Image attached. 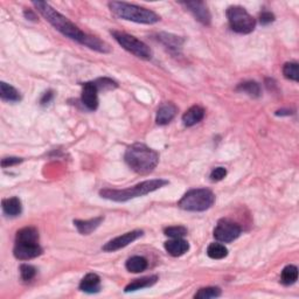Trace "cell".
Here are the masks:
<instances>
[{"label": "cell", "instance_id": "cell-1", "mask_svg": "<svg viewBox=\"0 0 299 299\" xmlns=\"http://www.w3.org/2000/svg\"><path fill=\"white\" fill-rule=\"evenodd\" d=\"M33 6L38 10V12L47 20L56 30H59L61 34L67 37L72 40L79 42V44L85 46V47L94 49L99 53L110 52V48L107 44H104L98 38L88 36L83 33L79 27L74 25L73 22L65 18L64 15L54 10L49 4L45 2H33Z\"/></svg>", "mask_w": 299, "mask_h": 299}, {"label": "cell", "instance_id": "cell-2", "mask_svg": "<svg viewBox=\"0 0 299 299\" xmlns=\"http://www.w3.org/2000/svg\"><path fill=\"white\" fill-rule=\"evenodd\" d=\"M124 159L132 171L145 176L157 168L159 154L144 144H134L127 147Z\"/></svg>", "mask_w": 299, "mask_h": 299}, {"label": "cell", "instance_id": "cell-3", "mask_svg": "<svg viewBox=\"0 0 299 299\" xmlns=\"http://www.w3.org/2000/svg\"><path fill=\"white\" fill-rule=\"evenodd\" d=\"M169 185L168 180L164 179H152V180H146L143 181L141 184H137L136 186H132L129 188L124 189H111V188H104L102 191H99V195L104 197V199L116 201V203H125L135 197L144 196L146 194L152 193L157 189L164 187V186Z\"/></svg>", "mask_w": 299, "mask_h": 299}, {"label": "cell", "instance_id": "cell-4", "mask_svg": "<svg viewBox=\"0 0 299 299\" xmlns=\"http://www.w3.org/2000/svg\"><path fill=\"white\" fill-rule=\"evenodd\" d=\"M111 12L117 15V17L129 20L138 24L152 25L160 20V17L153 11L145 7L134 5V4H127L123 2H112L109 3Z\"/></svg>", "mask_w": 299, "mask_h": 299}, {"label": "cell", "instance_id": "cell-5", "mask_svg": "<svg viewBox=\"0 0 299 299\" xmlns=\"http://www.w3.org/2000/svg\"><path fill=\"white\" fill-rule=\"evenodd\" d=\"M215 203V195L207 188L191 189L181 197L178 206L187 212H205Z\"/></svg>", "mask_w": 299, "mask_h": 299}, {"label": "cell", "instance_id": "cell-6", "mask_svg": "<svg viewBox=\"0 0 299 299\" xmlns=\"http://www.w3.org/2000/svg\"><path fill=\"white\" fill-rule=\"evenodd\" d=\"M226 15L230 28L239 34H249L256 27V20L241 6L228 7Z\"/></svg>", "mask_w": 299, "mask_h": 299}, {"label": "cell", "instance_id": "cell-7", "mask_svg": "<svg viewBox=\"0 0 299 299\" xmlns=\"http://www.w3.org/2000/svg\"><path fill=\"white\" fill-rule=\"evenodd\" d=\"M111 34L112 37L115 38V40L117 41L124 49H126L127 52L134 54L135 56L143 60L152 59V50H151V48L146 44L138 40L137 38L132 37L125 32H119V30H112Z\"/></svg>", "mask_w": 299, "mask_h": 299}, {"label": "cell", "instance_id": "cell-8", "mask_svg": "<svg viewBox=\"0 0 299 299\" xmlns=\"http://www.w3.org/2000/svg\"><path fill=\"white\" fill-rule=\"evenodd\" d=\"M241 235V227L230 220L223 219L217 222L214 229V238L219 242L229 243Z\"/></svg>", "mask_w": 299, "mask_h": 299}, {"label": "cell", "instance_id": "cell-9", "mask_svg": "<svg viewBox=\"0 0 299 299\" xmlns=\"http://www.w3.org/2000/svg\"><path fill=\"white\" fill-rule=\"evenodd\" d=\"M15 258L20 261H29L42 254V248L39 242H24V241H15L13 249Z\"/></svg>", "mask_w": 299, "mask_h": 299}, {"label": "cell", "instance_id": "cell-10", "mask_svg": "<svg viewBox=\"0 0 299 299\" xmlns=\"http://www.w3.org/2000/svg\"><path fill=\"white\" fill-rule=\"evenodd\" d=\"M143 230H132L129 232H125V234L122 236H118L114 240L109 241V242L104 246L102 249L104 251H116L122 249V248H125L129 246L130 243L135 242L136 240H138L139 238L143 236Z\"/></svg>", "mask_w": 299, "mask_h": 299}, {"label": "cell", "instance_id": "cell-11", "mask_svg": "<svg viewBox=\"0 0 299 299\" xmlns=\"http://www.w3.org/2000/svg\"><path fill=\"white\" fill-rule=\"evenodd\" d=\"M182 6L186 7L189 12H191L194 18L196 19L197 21H200L203 25H211L212 15L209 13L208 7L204 2H185L180 3Z\"/></svg>", "mask_w": 299, "mask_h": 299}, {"label": "cell", "instance_id": "cell-12", "mask_svg": "<svg viewBox=\"0 0 299 299\" xmlns=\"http://www.w3.org/2000/svg\"><path fill=\"white\" fill-rule=\"evenodd\" d=\"M98 89H97L95 82H87L82 85V101L83 106L90 111H95L98 107Z\"/></svg>", "mask_w": 299, "mask_h": 299}, {"label": "cell", "instance_id": "cell-13", "mask_svg": "<svg viewBox=\"0 0 299 299\" xmlns=\"http://www.w3.org/2000/svg\"><path fill=\"white\" fill-rule=\"evenodd\" d=\"M177 112H178V108L174 106L173 103L166 102L164 104H161L160 108H159L157 111V117H156L157 124L158 125H166V124H169L171 120L176 117Z\"/></svg>", "mask_w": 299, "mask_h": 299}, {"label": "cell", "instance_id": "cell-14", "mask_svg": "<svg viewBox=\"0 0 299 299\" xmlns=\"http://www.w3.org/2000/svg\"><path fill=\"white\" fill-rule=\"evenodd\" d=\"M165 249L173 257H179L189 250V244L182 239H172L165 242Z\"/></svg>", "mask_w": 299, "mask_h": 299}, {"label": "cell", "instance_id": "cell-15", "mask_svg": "<svg viewBox=\"0 0 299 299\" xmlns=\"http://www.w3.org/2000/svg\"><path fill=\"white\" fill-rule=\"evenodd\" d=\"M80 290L87 293H97L101 290V278L96 274L85 275L80 283Z\"/></svg>", "mask_w": 299, "mask_h": 299}, {"label": "cell", "instance_id": "cell-16", "mask_svg": "<svg viewBox=\"0 0 299 299\" xmlns=\"http://www.w3.org/2000/svg\"><path fill=\"white\" fill-rule=\"evenodd\" d=\"M103 220H104L103 216H98V217H95V219L85 220V221L74 220V224H75V227L77 228V230H79L80 234L89 235L99 227V224L103 222Z\"/></svg>", "mask_w": 299, "mask_h": 299}, {"label": "cell", "instance_id": "cell-17", "mask_svg": "<svg viewBox=\"0 0 299 299\" xmlns=\"http://www.w3.org/2000/svg\"><path fill=\"white\" fill-rule=\"evenodd\" d=\"M205 117V110L199 106H193L182 116V122L186 126H193L200 123Z\"/></svg>", "mask_w": 299, "mask_h": 299}, {"label": "cell", "instance_id": "cell-18", "mask_svg": "<svg viewBox=\"0 0 299 299\" xmlns=\"http://www.w3.org/2000/svg\"><path fill=\"white\" fill-rule=\"evenodd\" d=\"M157 281H158V276L156 275L135 279V281H132L125 286V292H132V291L145 289V287H151L156 284Z\"/></svg>", "mask_w": 299, "mask_h": 299}, {"label": "cell", "instance_id": "cell-19", "mask_svg": "<svg viewBox=\"0 0 299 299\" xmlns=\"http://www.w3.org/2000/svg\"><path fill=\"white\" fill-rule=\"evenodd\" d=\"M3 211L6 215H9V216L14 217V216L20 215L21 211H22L21 201L19 200V197H17V196L9 197V199H4L3 200Z\"/></svg>", "mask_w": 299, "mask_h": 299}, {"label": "cell", "instance_id": "cell-20", "mask_svg": "<svg viewBox=\"0 0 299 299\" xmlns=\"http://www.w3.org/2000/svg\"><path fill=\"white\" fill-rule=\"evenodd\" d=\"M0 97L3 101H7V102H19L21 99L20 92L6 82L0 83Z\"/></svg>", "mask_w": 299, "mask_h": 299}, {"label": "cell", "instance_id": "cell-21", "mask_svg": "<svg viewBox=\"0 0 299 299\" xmlns=\"http://www.w3.org/2000/svg\"><path fill=\"white\" fill-rule=\"evenodd\" d=\"M125 268L127 271L134 274L143 273L146 270L147 268V261L146 258L142 257V256H134V257L129 258L125 263Z\"/></svg>", "mask_w": 299, "mask_h": 299}, {"label": "cell", "instance_id": "cell-22", "mask_svg": "<svg viewBox=\"0 0 299 299\" xmlns=\"http://www.w3.org/2000/svg\"><path fill=\"white\" fill-rule=\"evenodd\" d=\"M298 279V269L294 265H286L282 271L281 283L283 285L289 286L297 282Z\"/></svg>", "mask_w": 299, "mask_h": 299}, {"label": "cell", "instance_id": "cell-23", "mask_svg": "<svg viewBox=\"0 0 299 299\" xmlns=\"http://www.w3.org/2000/svg\"><path fill=\"white\" fill-rule=\"evenodd\" d=\"M15 241H24V242H39V232L36 228L26 227L17 232Z\"/></svg>", "mask_w": 299, "mask_h": 299}, {"label": "cell", "instance_id": "cell-24", "mask_svg": "<svg viewBox=\"0 0 299 299\" xmlns=\"http://www.w3.org/2000/svg\"><path fill=\"white\" fill-rule=\"evenodd\" d=\"M207 255L213 259H222L227 257L228 249L221 243H212L207 248Z\"/></svg>", "mask_w": 299, "mask_h": 299}, {"label": "cell", "instance_id": "cell-25", "mask_svg": "<svg viewBox=\"0 0 299 299\" xmlns=\"http://www.w3.org/2000/svg\"><path fill=\"white\" fill-rule=\"evenodd\" d=\"M238 90L246 92V94L251 97L261 96V87H259V84L257 82H255V81H247V82L239 84Z\"/></svg>", "mask_w": 299, "mask_h": 299}, {"label": "cell", "instance_id": "cell-26", "mask_svg": "<svg viewBox=\"0 0 299 299\" xmlns=\"http://www.w3.org/2000/svg\"><path fill=\"white\" fill-rule=\"evenodd\" d=\"M158 39L160 40L162 44L168 47L172 48V49H178L180 48L182 44H184V40L179 37H174L171 36V34H166V33H161L158 36Z\"/></svg>", "mask_w": 299, "mask_h": 299}, {"label": "cell", "instance_id": "cell-27", "mask_svg": "<svg viewBox=\"0 0 299 299\" xmlns=\"http://www.w3.org/2000/svg\"><path fill=\"white\" fill-rule=\"evenodd\" d=\"M221 296V290L215 286L203 287L194 294V298L196 299H209V298H217Z\"/></svg>", "mask_w": 299, "mask_h": 299}, {"label": "cell", "instance_id": "cell-28", "mask_svg": "<svg viewBox=\"0 0 299 299\" xmlns=\"http://www.w3.org/2000/svg\"><path fill=\"white\" fill-rule=\"evenodd\" d=\"M283 75H284L287 80L298 82V63H296V62H287V63H285L284 67H283Z\"/></svg>", "mask_w": 299, "mask_h": 299}, {"label": "cell", "instance_id": "cell-29", "mask_svg": "<svg viewBox=\"0 0 299 299\" xmlns=\"http://www.w3.org/2000/svg\"><path fill=\"white\" fill-rule=\"evenodd\" d=\"M165 235L171 239H182L187 235V229L182 226H174L165 229Z\"/></svg>", "mask_w": 299, "mask_h": 299}, {"label": "cell", "instance_id": "cell-30", "mask_svg": "<svg viewBox=\"0 0 299 299\" xmlns=\"http://www.w3.org/2000/svg\"><path fill=\"white\" fill-rule=\"evenodd\" d=\"M20 275L22 281L29 282L36 277L37 275V269L33 265H29V264H21L20 265Z\"/></svg>", "mask_w": 299, "mask_h": 299}, {"label": "cell", "instance_id": "cell-31", "mask_svg": "<svg viewBox=\"0 0 299 299\" xmlns=\"http://www.w3.org/2000/svg\"><path fill=\"white\" fill-rule=\"evenodd\" d=\"M95 84L98 90H111V89L117 88V83L108 77H103V79H98L95 81Z\"/></svg>", "mask_w": 299, "mask_h": 299}, {"label": "cell", "instance_id": "cell-32", "mask_svg": "<svg viewBox=\"0 0 299 299\" xmlns=\"http://www.w3.org/2000/svg\"><path fill=\"white\" fill-rule=\"evenodd\" d=\"M227 176V170L224 168H216L212 171L211 180L212 181H221Z\"/></svg>", "mask_w": 299, "mask_h": 299}, {"label": "cell", "instance_id": "cell-33", "mask_svg": "<svg viewBox=\"0 0 299 299\" xmlns=\"http://www.w3.org/2000/svg\"><path fill=\"white\" fill-rule=\"evenodd\" d=\"M20 162H22L21 158H17V157L4 158L2 160V166L4 169H5V168H10V166H14L17 164H20Z\"/></svg>", "mask_w": 299, "mask_h": 299}, {"label": "cell", "instance_id": "cell-34", "mask_svg": "<svg viewBox=\"0 0 299 299\" xmlns=\"http://www.w3.org/2000/svg\"><path fill=\"white\" fill-rule=\"evenodd\" d=\"M275 20V15L271 12H262L261 15H259V21H261L262 25H269Z\"/></svg>", "mask_w": 299, "mask_h": 299}, {"label": "cell", "instance_id": "cell-35", "mask_svg": "<svg viewBox=\"0 0 299 299\" xmlns=\"http://www.w3.org/2000/svg\"><path fill=\"white\" fill-rule=\"evenodd\" d=\"M53 97H54L53 91H47V92H46V94L44 95V97H42V98H41V104H42V106H46V104L50 103V101L53 99Z\"/></svg>", "mask_w": 299, "mask_h": 299}, {"label": "cell", "instance_id": "cell-36", "mask_svg": "<svg viewBox=\"0 0 299 299\" xmlns=\"http://www.w3.org/2000/svg\"><path fill=\"white\" fill-rule=\"evenodd\" d=\"M25 17L26 18H28L29 20H33V21H37V17H36V14H34L32 11H25Z\"/></svg>", "mask_w": 299, "mask_h": 299}, {"label": "cell", "instance_id": "cell-37", "mask_svg": "<svg viewBox=\"0 0 299 299\" xmlns=\"http://www.w3.org/2000/svg\"><path fill=\"white\" fill-rule=\"evenodd\" d=\"M291 114H292V112H291V111H285V110H278L277 112H276V115H277V116H279V115H287V116H289Z\"/></svg>", "mask_w": 299, "mask_h": 299}]
</instances>
